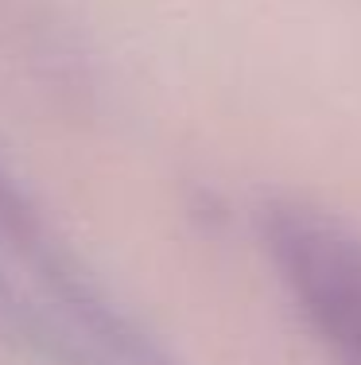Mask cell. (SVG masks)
Instances as JSON below:
<instances>
[{
	"mask_svg": "<svg viewBox=\"0 0 361 365\" xmlns=\"http://www.w3.org/2000/svg\"><path fill=\"white\" fill-rule=\"evenodd\" d=\"M0 233L12 241L36 237V214H31L28 198L20 195V187L4 171H0Z\"/></svg>",
	"mask_w": 361,
	"mask_h": 365,
	"instance_id": "2",
	"label": "cell"
},
{
	"mask_svg": "<svg viewBox=\"0 0 361 365\" xmlns=\"http://www.w3.org/2000/svg\"><path fill=\"white\" fill-rule=\"evenodd\" d=\"M264 241L303 319L342 365H361V233L295 202L264 210Z\"/></svg>",
	"mask_w": 361,
	"mask_h": 365,
	"instance_id": "1",
	"label": "cell"
}]
</instances>
